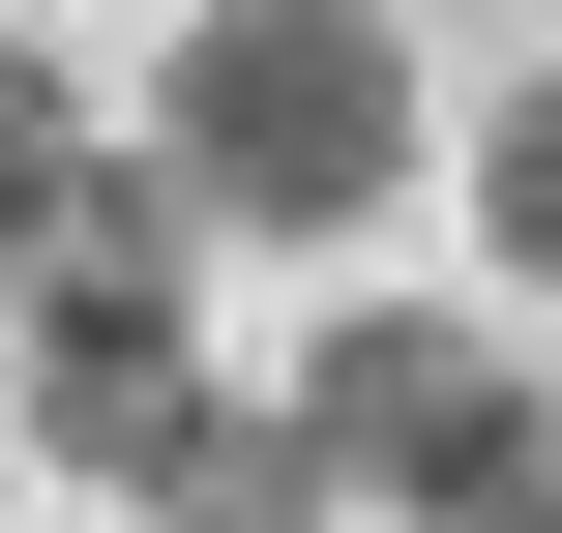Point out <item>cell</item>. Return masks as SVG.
<instances>
[{
	"instance_id": "cell-5",
	"label": "cell",
	"mask_w": 562,
	"mask_h": 533,
	"mask_svg": "<svg viewBox=\"0 0 562 533\" xmlns=\"http://www.w3.org/2000/svg\"><path fill=\"white\" fill-rule=\"evenodd\" d=\"M59 178H89V89H59V30H0V237H30Z\"/></svg>"
},
{
	"instance_id": "cell-3",
	"label": "cell",
	"mask_w": 562,
	"mask_h": 533,
	"mask_svg": "<svg viewBox=\"0 0 562 533\" xmlns=\"http://www.w3.org/2000/svg\"><path fill=\"white\" fill-rule=\"evenodd\" d=\"M30 475H59V504H237L267 415L207 386L178 297H59V326H30Z\"/></svg>"
},
{
	"instance_id": "cell-2",
	"label": "cell",
	"mask_w": 562,
	"mask_h": 533,
	"mask_svg": "<svg viewBox=\"0 0 562 533\" xmlns=\"http://www.w3.org/2000/svg\"><path fill=\"white\" fill-rule=\"evenodd\" d=\"M237 504H445V533H533L562 504V386L474 326V297H356L296 386H267V475Z\"/></svg>"
},
{
	"instance_id": "cell-1",
	"label": "cell",
	"mask_w": 562,
	"mask_h": 533,
	"mask_svg": "<svg viewBox=\"0 0 562 533\" xmlns=\"http://www.w3.org/2000/svg\"><path fill=\"white\" fill-rule=\"evenodd\" d=\"M148 148L207 178V237H267V267H326V237H385L415 208V30L385 0H178V89H148Z\"/></svg>"
},
{
	"instance_id": "cell-4",
	"label": "cell",
	"mask_w": 562,
	"mask_h": 533,
	"mask_svg": "<svg viewBox=\"0 0 562 533\" xmlns=\"http://www.w3.org/2000/svg\"><path fill=\"white\" fill-rule=\"evenodd\" d=\"M474 267H504V297H562V59L474 119Z\"/></svg>"
}]
</instances>
